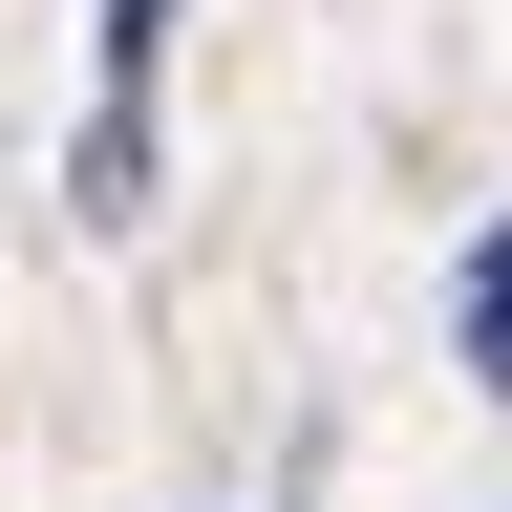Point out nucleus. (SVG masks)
<instances>
[{"instance_id": "1", "label": "nucleus", "mask_w": 512, "mask_h": 512, "mask_svg": "<svg viewBox=\"0 0 512 512\" xmlns=\"http://www.w3.org/2000/svg\"><path fill=\"white\" fill-rule=\"evenodd\" d=\"M150 43H171V0H107V107H86V214H150Z\"/></svg>"}, {"instance_id": "2", "label": "nucleus", "mask_w": 512, "mask_h": 512, "mask_svg": "<svg viewBox=\"0 0 512 512\" xmlns=\"http://www.w3.org/2000/svg\"><path fill=\"white\" fill-rule=\"evenodd\" d=\"M470 363H491V384H512V235H491V256H470Z\"/></svg>"}]
</instances>
